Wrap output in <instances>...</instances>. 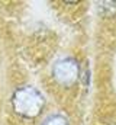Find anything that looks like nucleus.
Segmentation results:
<instances>
[{
	"label": "nucleus",
	"mask_w": 116,
	"mask_h": 125,
	"mask_svg": "<svg viewBox=\"0 0 116 125\" xmlns=\"http://www.w3.org/2000/svg\"><path fill=\"white\" fill-rule=\"evenodd\" d=\"M12 106L13 111L23 118H36L45 106V99L38 89L23 86L12 94Z\"/></svg>",
	"instance_id": "nucleus-1"
},
{
	"label": "nucleus",
	"mask_w": 116,
	"mask_h": 125,
	"mask_svg": "<svg viewBox=\"0 0 116 125\" xmlns=\"http://www.w3.org/2000/svg\"><path fill=\"white\" fill-rule=\"evenodd\" d=\"M52 77L62 86H71L80 77V64L73 57L61 58L52 65Z\"/></svg>",
	"instance_id": "nucleus-2"
},
{
	"label": "nucleus",
	"mask_w": 116,
	"mask_h": 125,
	"mask_svg": "<svg viewBox=\"0 0 116 125\" xmlns=\"http://www.w3.org/2000/svg\"><path fill=\"white\" fill-rule=\"evenodd\" d=\"M42 125H70V124H68V119L64 115H61V114H52V115H49V116H47L44 119Z\"/></svg>",
	"instance_id": "nucleus-3"
}]
</instances>
